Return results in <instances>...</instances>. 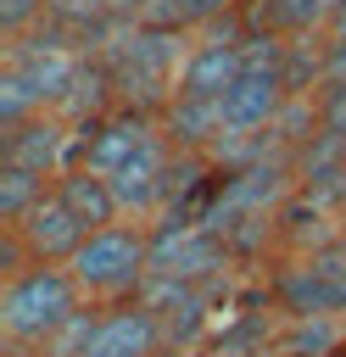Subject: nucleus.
<instances>
[{"instance_id":"nucleus-1","label":"nucleus","mask_w":346,"mask_h":357,"mask_svg":"<svg viewBox=\"0 0 346 357\" xmlns=\"http://www.w3.org/2000/svg\"><path fill=\"white\" fill-rule=\"evenodd\" d=\"M84 301L67 262H28L0 279V346L6 351H39Z\"/></svg>"},{"instance_id":"nucleus-2","label":"nucleus","mask_w":346,"mask_h":357,"mask_svg":"<svg viewBox=\"0 0 346 357\" xmlns=\"http://www.w3.org/2000/svg\"><path fill=\"white\" fill-rule=\"evenodd\" d=\"M73 279L84 290V301L112 307V301H134L145 273H151V234L145 223H112V229H89V240L73 251Z\"/></svg>"},{"instance_id":"nucleus-3","label":"nucleus","mask_w":346,"mask_h":357,"mask_svg":"<svg viewBox=\"0 0 346 357\" xmlns=\"http://www.w3.org/2000/svg\"><path fill=\"white\" fill-rule=\"evenodd\" d=\"M0 162H17V167L56 178L78 162V123H67L61 112H39V117L0 134Z\"/></svg>"},{"instance_id":"nucleus-4","label":"nucleus","mask_w":346,"mask_h":357,"mask_svg":"<svg viewBox=\"0 0 346 357\" xmlns=\"http://www.w3.org/2000/svg\"><path fill=\"white\" fill-rule=\"evenodd\" d=\"M17 245H22V257L28 262H73V251L89 240V229L78 223V212L56 195V184L33 201V212L28 218H17V223H0Z\"/></svg>"},{"instance_id":"nucleus-5","label":"nucleus","mask_w":346,"mask_h":357,"mask_svg":"<svg viewBox=\"0 0 346 357\" xmlns=\"http://www.w3.org/2000/svg\"><path fill=\"white\" fill-rule=\"evenodd\" d=\"M167 346V329L151 307L140 301H112L100 307V329H95V346L89 357H151Z\"/></svg>"},{"instance_id":"nucleus-6","label":"nucleus","mask_w":346,"mask_h":357,"mask_svg":"<svg viewBox=\"0 0 346 357\" xmlns=\"http://www.w3.org/2000/svg\"><path fill=\"white\" fill-rule=\"evenodd\" d=\"M285 100H290L285 78H268V73H240V84L218 100V106H223V128H229V134H268V128L279 123Z\"/></svg>"},{"instance_id":"nucleus-7","label":"nucleus","mask_w":346,"mask_h":357,"mask_svg":"<svg viewBox=\"0 0 346 357\" xmlns=\"http://www.w3.org/2000/svg\"><path fill=\"white\" fill-rule=\"evenodd\" d=\"M156 128L167 134L173 151L184 156H206L229 128H223V106L218 100H195V95H173L162 112H156Z\"/></svg>"},{"instance_id":"nucleus-8","label":"nucleus","mask_w":346,"mask_h":357,"mask_svg":"<svg viewBox=\"0 0 346 357\" xmlns=\"http://www.w3.org/2000/svg\"><path fill=\"white\" fill-rule=\"evenodd\" d=\"M56 195L78 212V223H84V229L128 223V218H123V201H117V184H112V178H100V173H89V167H67V173H56Z\"/></svg>"},{"instance_id":"nucleus-9","label":"nucleus","mask_w":346,"mask_h":357,"mask_svg":"<svg viewBox=\"0 0 346 357\" xmlns=\"http://www.w3.org/2000/svg\"><path fill=\"white\" fill-rule=\"evenodd\" d=\"M324 22H329L324 0H246V11H240L246 33H273V39L324 33Z\"/></svg>"},{"instance_id":"nucleus-10","label":"nucleus","mask_w":346,"mask_h":357,"mask_svg":"<svg viewBox=\"0 0 346 357\" xmlns=\"http://www.w3.org/2000/svg\"><path fill=\"white\" fill-rule=\"evenodd\" d=\"M123 17L140 22V28H156V33L195 39L212 22V6L206 0H123Z\"/></svg>"},{"instance_id":"nucleus-11","label":"nucleus","mask_w":346,"mask_h":357,"mask_svg":"<svg viewBox=\"0 0 346 357\" xmlns=\"http://www.w3.org/2000/svg\"><path fill=\"white\" fill-rule=\"evenodd\" d=\"M39 112H50V100L39 95V84L22 67L0 61V134L17 128V123H28V117H39Z\"/></svg>"},{"instance_id":"nucleus-12","label":"nucleus","mask_w":346,"mask_h":357,"mask_svg":"<svg viewBox=\"0 0 346 357\" xmlns=\"http://www.w3.org/2000/svg\"><path fill=\"white\" fill-rule=\"evenodd\" d=\"M56 178L33 173V167H17V162H0V223H17L33 212V201L50 190Z\"/></svg>"},{"instance_id":"nucleus-13","label":"nucleus","mask_w":346,"mask_h":357,"mask_svg":"<svg viewBox=\"0 0 346 357\" xmlns=\"http://www.w3.org/2000/svg\"><path fill=\"white\" fill-rule=\"evenodd\" d=\"M95 329H100V307L89 301V307H78L45 346H39V357H89V346H95Z\"/></svg>"},{"instance_id":"nucleus-14","label":"nucleus","mask_w":346,"mask_h":357,"mask_svg":"<svg viewBox=\"0 0 346 357\" xmlns=\"http://www.w3.org/2000/svg\"><path fill=\"white\" fill-rule=\"evenodd\" d=\"M45 22V0H0V45L33 33Z\"/></svg>"},{"instance_id":"nucleus-15","label":"nucleus","mask_w":346,"mask_h":357,"mask_svg":"<svg viewBox=\"0 0 346 357\" xmlns=\"http://www.w3.org/2000/svg\"><path fill=\"white\" fill-rule=\"evenodd\" d=\"M324 39L346 45V6H335V11H329V22H324Z\"/></svg>"},{"instance_id":"nucleus-16","label":"nucleus","mask_w":346,"mask_h":357,"mask_svg":"<svg viewBox=\"0 0 346 357\" xmlns=\"http://www.w3.org/2000/svg\"><path fill=\"white\" fill-rule=\"evenodd\" d=\"M212 6V17H240L246 11V0H206Z\"/></svg>"},{"instance_id":"nucleus-17","label":"nucleus","mask_w":346,"mask_h":357,"mask_svg":"<svg viewBox=\"0 0 346 357\" xmlns=\"http://www.w3.org/2000/svg\"><path fill=\"white\" fill-rule=\"evenodd\" d=\"M151 357H206L201 346H162V351H151Z\"/></svg>"},{"instance_id":"nucleus-18","label":"nucleus","mask_w":346,"mask_h":357,"mask_svg":"<svg viewBox=\"0 0 346 357\" xmlns=\"http://www.w3.org/2000/svg\"><path fill=\"white\" fill-rule=\"evenodd\" d=\"M335 6H346V0H324V11H335Z\"/></svg>"},{"instance_id":"nucleus-19","label":"nucleus","mask_w":346,"mask_h":357,"mask_svg":"<svg viewBox=\"0 0 346 357\" xmlns=\"http://www.w3.org/2000/svg\"><path fill=\"white\" fill-rule=\"evenodd\" d=\"M206 357H229V351H206Z\"/></svg>"},{"instance_id":"nucleus-20","label":"nucleus","mask_w":346,"mask_h":357,"mask_svg":"<svg viewBox=\"0 0 346 357\" xmlns=\"http://www.w3.org/2000/svg\"><path fill=\"white\" fill-rule=\"evenodd\" d=\"M340 95H346V89H340Z\"/></svg>"}]
</instances>
